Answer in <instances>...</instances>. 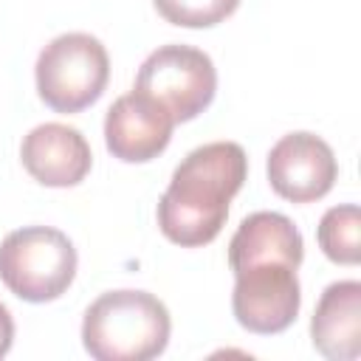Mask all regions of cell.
Instances as JSON below:
<instances>
[{"label": "cell", "mask_w": 361, "mask_h": 361, "mask_svg": "<svg viewBox=\"0 0 361 361\" xmlns=\"http://www.w3.org/2000/svg\"><path fill=\"white\" fill-rule=\"evenodd\" d=\"M248 175L245 149L237 141H212L192 149L172 172L158 200V228L180 248L209 245L228 217L231 197Z\"/></svg>", "instance_id": "cell-1"}, {"label": "cell", "mask_w": 361, "mask_h": 361, "mask_svg": "<svg viewBox=\"0 0 361 361\" xmlns=\"http://www.w3.org/2000/svg\"><path fill=\"white\" fill-rule=\"evenodd\" d=\"M20 158L25 172L37 183L54 189H68L82 183L93 166V152L87 138L76 127L59 121L37 124L23 138Z\"/></svg>", "instance_id": "cell-9"}, {"label": "cell", "mask_w": 361, "mask_h": 361, "mask_svg": "<svg viewBox=\"0 0 361 361\" xmlns=\"http://www.w3.org/2000/svg\"><path fill=\"white\" fill-rule=\"evenodd\" d=\"M175 118L149 96L133 90L118 96L104 116V144L124 164H147L158 158L172 138Z\"/></svg>", "instance_id": "cell-8"}, {"label": "cell", "mask_w": 361, "mask_h": 361, "mask_svg": "<svg viewBox=\"0 0 361 361\" xmlns=\"http://www.w3.org/2000/svg\"><path fill=\"white\" fill-rule=\"evenodd\" d=\"M11 341H14V319H11L8 307L0 302V358L11 350Z\"/></svg>", "instance_id": "cell-14"}, {"label": "cell", "mask_w": 361, "mask_h": 361, "mask_svg": "<svg viewBox=\"0 0 361 361\" xmlns=\"http://www.w3.org/2000/svg\"><path fill=\"white\" fill-rule=\"evenodd\" d=\"M305 259V240L290 217L279 212H254L248 214L231 243H228V268L243 271L259 262H285L299 268Z\"/></svg>", "instance_id": "cell-11"}, {"label": "cell", "mask_w": 361, "mask_h": 361, "mask_svg": "<svg viewBox=\"0 0 361 361\" xmlns=\"http://www.w3.org/2000/svg\"><path fill=\"white\" fill-rule=\"evenodd\" d=\"M302 305V288L293 265L285 262H259L243 271H234L231 310L243 330L257 336L285 333Z\"/></svg>", "instance_id": "cell-6"}, {"label": "cell", "mask_w": 361, "mask_h": 361, "mask_svg": "<svg viewBox=\"0 0 361 361\" xmlns=\"http://www.w3.org/2000/svg\"><path fill=\"white\" fill-rule=\"evenodd\" d=\"M138 93L158 102L175 124L197 118L217 93V71L206 51L169 42L155 48L135 73Z\"/></svg>", "instance_id": "cell-5"}, {"label": "cell", "mask_w": 361, "mask_h": 361, "mask_svg": "<svg viewBox=\"0 0 361 361\" xmlns=\"http://www.w3.org/2000/svg\"><path fill=\"white\" fill-rule=\"evenodd\" d=\"M268 183L271 189L290 203H313L322 200L336 178L338 161L330 144L313 133H288L268 152Z\"/></svg>", "instance_id": "cell-7"}, {"label": "cell", "mask_w": 361, "mask_h": 361, "mask_svg": "<svg viewBox=\"0 0 361 361\" xmlns=\"http://www.w3.org/2000/svg\"><path fill=\"white\" fill-rule=\"evenodd\" d=\"M76 248L59 228L25 226L0 243V282L23 302L59 299L76 276Z\"/></svg>", "instance_id": "cell-3"}, {"label": "cell", "mask_w": 361, "mask_h": 361, "mask_svg": "<svg viewBox=\"0 0 361 361\" xmlns=\"http://www.w3.org/2000/svg\"><path fill=\"white\" fill-rule=\"evenodd\" d=\"M358 231H361V212L355 203H344V206H333L322 214L316 240L330 262L358 265V259H361Z\"/></svg>", "instance_id": "cell-12"}, {"label": "cell", "mask_w": 361, "mask_h": 361, "mask_svg": "<svg viewBox=\"0 0 361 361\" xmlns=\"http://www.w3.org/2000/svg\"><path fill=\"white\" fill-rule=\"evenodd\" d=\"M310 341L330 361L361 355V282L341 279L324 288L310 319Z\"/></svg>", "instance_id": "cell-10"}, {"label": "cell", "mask_w": 361, "mask_h": 361, "mask_svg": "<svg viewBox=\"0 0 361 361\" xmlns=\"http://www.w3.org/2000/svg\"><path fill=\"white\" fill-rule=\"evenodd\" d=\"M37 93L54 113H79L99 102L110 79V56L102 39L85 31L54 37L34 65Z\"/></svg>", "instance_id": "cell-4"}, {"label": "cell", "mask_w": 361, "mask_h": 361, "mask_svg": "<svg viewBox=\"0 0 361 361\" xmlns=\"http://www.w3.org/2000/svg\"><path fill=\"white\" fill-rule=\"evenodd\" d=\"M172 333L166 305L147 290H107L82 319L85 353L96 361H149L158 358Z\"/></svg>", "instance_id": "cell-2"}, {"label": "cell", "mask_w": 361, "mask_h": 361, "mask_svg": "<svg viewBox=\"0 0 361 361\" xmlns=\"http://www.w3.org/2000/svg\"><path fill=\"white\" fill-rule=\"evenodd\" d=\"M155 11L180 28H212L231 17L240 0H152Z\"/></svg>", "instance_id": "cell-13"}]
</instances>
